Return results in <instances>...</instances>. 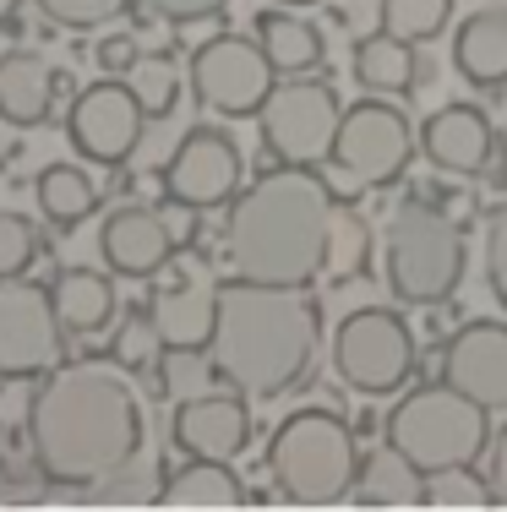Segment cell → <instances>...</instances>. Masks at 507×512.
<instances>
[{"instance_id": "7", "label": "cell", "mask_w": 507, "mask_h": 512, "mask_svg": "<svg viewBox=\"0 0 507 512\" xmlns=\"http://www.w3.org/2000/svg\"><path fill=\"white\" fill-rule=\"evenodd\" d=\"M409 158H415V126L409 115L398 109V99H371L349 104L338 115V131H333V148H328V164L338 180H349L355 191H382L393 180H404Z\"/></svg>"}, {"instance_id": "3", "label": "cell", "mask_w": 507, "mask_h": 512, "mask_svg": "<svg viewBox=\"0 0 507 512\" xmlns=\"http://www.w3.org/2000/svg\"><path fill=\"white\" fill-rule=\"evenodd\" d=\"M333 186L317 164H273L251 186L229 197L224 218V262L235 278L257 284H300L311 289L322 278L328 256V218Z\"/></svg>"}, {"instance_id": "17", "label": "cell", "mask_w": 507, "mask_h": 512, "mask_svg": "<svg viewBox=\"0 0 507 512\" xmlns=\"http://www.w3.org/2000/svg\"><path fill=\"white\" fill-rule=\"evenodd\" d=\"M415 148L431 169L458 180H480L491 148H497V126L480 104H448L437 115H426V126L415 131Z\"/></svg>"}, {"instance_id": "1", "label": "cell", "mask_w": 507, "mask_h": 512, "mask_svg": "<svg viewBox=\"0 0 507 512\" xmlns=\"http://www.w3.org/2000/svg\"><path fill=\"white\" fill-rule=\"evenodd\" d=\"M142 442H148V409L137 376L120 371L110 355L60 360L33 376L28 447L44 485L99 491L142 458Z\"/></svg>"}, {"instance_id": "24", "label": "cell", "mask_w": 507, "mask_h": 512, "mask_svg": "<svg viewBox=\"0 0 507 512\" xmlns=\"http://www.w3.org/2000/svg\"><path fill=\"white\" fill-rule=\"evenodd\" d=\"M33 197H39V213L55 229H77L104 207V191L93 186V175L82 164H44L39 180H33Z\"/></svg>"}, {"instance_id": "15", "label": "cell", "mask_w": 507, "mask_h": 512, "mask_svg": "<svg viewBox=\"0 0 507 512\" xmlns=\"http://www.w3.org/2000/svg\"><path fill=\"white\" fill-rule=\"evenodd\" d=\"M442 382L464 398L486 404L491 414L507 409V322L475 316L442 344Z\"/></svg>"}, {"instance_id": "28", "label": "cell", "mask_w": 507, "mask_h": 512, "mask_svg": "<svg viewBox=\"0 0 507 512\" xmlns=\"http://www.w3.org/2000/svg\"><path fill=\"white\" fill-rule=\"evenodd\" d=\"M366 267H371V224L349 202H333L322 278H333V284H355V278H366Z\"/></svg>"}, {"instance_id": "34", "label": "cell", "mask_w": 507, "mask_h": 512, "mask_svg": "<svg viewBox=\"0 0 507 512\" xmlns=\"http://www.w3.org/2000/svg\"><path fill=\"white\" fill-rule=\"evenodd\" d=\"M486 284L497 295V306L507 311V202L486 213Z\"/></svg>"}, {"instance_id": "31", "label": "cell", "mask_w": 507, "mask_h": 512, "mask_svg": "<svg viewBox=\"0 0 507 512\" xmlns=\"http://www.w3.org/2000/svg\"><path fill=\"white\" fill-rule=\"evenodd\" d=\"M44 229L33 224L28 213H11V207H0V278H17L28 273L33 262L44 256Z\"/></svg>"}, {"instance_id": "29", "label": "cell", "mask_w": 507, "mask_h": 512, "mask_svg": "<svg viewBox=\"0 0 507 512\" xmlns=\"http://www.w3.org/2000/svg\"><path fill=\"white\" fill-rule=\"evenodd\" d=\"M126 88H131V99H137L142 120H164L169 109H175V99H180L175 55H137L126 66Z\"/></svg>"}, {"instance_id": "40", "label": "cell", "mask_w": 507, "mask_h": 512, "mask_svg": "<svg viewBox=\"0 0 507 512\" xmlns=\"http://www.w3.org/2000/svg\"><path fill=\"white\" fill-rule=\"evenodd\" d=\"M0 485H6V453H0Z\"/></svg>"}, {"instance_id": "35", "label": "cell", "mask_w": 507, "mask_h": 512, "mask_svg": "<svg viewBox=\"0 0 507 512\" xmlns=\"http://www.w3.org/2000/svg\"><path fill=\"white\" fill-rule=\"evenodd\" d=\"M131 11L142 17H159V22H208V17H224L229 0H131Z\"/></svg>"}, {"instance_id": "5", "label": "cell", "mask_w": 507, "mask_h": 512, "mask_svg": "<svg viewBox=\"0 0 507 512\" xmlns=\"http://www.w3.org/2000/svg\"><path fill=\"white\" fill-rule=\"evenodd\" d=\"M382 436L398 458H409L420 474L458 469L475 463L491 442V409L464 398L448 382H426L415 393H404L393 404V414L382 420Z\"/></svg>"}, {"instance_id": "8", "label": "cell", "mask_w": 507, "mask_h": 512, "mask_svg": "<svg viewBox=\"0 0 507 512\" xmlns=\"http://www.w3.org/2000/svg\"><path fill=\"white\" fill-rule=\"evenodd\" d=\"M420 349L409 322L388 306H360L333 327V371L360 398H388L415 376Z\"/></svg>"}, {"instance_id": "26", "label": "cell", "mask_w": 507, "mask_h": 512, "mask_svg": "<svg viewBox=\"0 0 507 512\" xmlns=\"http://www.w3.org/2000/svg\"><path fill=\"white\" fill-rule=\"evenodd\" d=\"M420 485H426V474L409 458H398L393 447H382V453L360 458V474H355V491L349 496L360 507H420Z\"/></svg>"}, {"instance_id": "23", "label": "cell", "mask_w": 507, "mask_h": 512, "mask_svg": "<svg viewBox=\"0 0 507 512\" xmlns=\"http://www.w3.org/2000/svg\"><path fill=\"white\" fill-rule=\"evenodd\" d=\"M251 39L262 44V55H268V66L279 71V77H306V71L322 66V55H328V39H322L317 22H306L300 11H257V33Z\"/></svg>"}, {"instance_id": "4", "label": "cell", "mask_w": 507, "mask_h": 512, "mask_svg": "<svg viewBox=\"0 0 507 512\" xmlns=\"http://www.w3.org/2000/svg\"><path fill=\"white\" fill-rule=\"evenodd\" d=\"M355 474H360L355 425L333 409H295L268 436V480L295 507L349 502Z\"/></svg>"}, {"instance_id": "13", "label": "cell", "mask_w": 507, "mask_h": 512, "mask_svg": "<svg viewBox=\"0 0 507 512\" xmlns=\"http://www.w3.org/2000/svg\"><path fill=\"white\" fill-rule=\"evenodd\" d=\"M213 311H219V284L208 273L180 267V251L153 273L148 289V322L169 355H202L213 338Z\"/></svg>"}, {"instance_id": "25", "label": "cell", "mask_w": 507, "mask_h": 512, "mask_svg": "<svg viewBox=\"0 0 507 512\" xmlns=\"http://www.w3.org/2000/svg\"><path fill=\"white\" fill-rule=\"evenodd\" d=\"M159 502L164 507H246V485L219 458H191L186 469L164 474Z\"/></svg>"}, {"instance_id": "38", "label": "cell", "mask_w": 507, "mask_h": 512, "mask_svg": "<svg viewBox=\"0 0 507 512\" xmlns=\"http://www.w3.org/2000/svg\"><path fill=\"white\" fill-rule=\"evenodd\" d=\"M0 33H6V39H22V33H28V6H22V0L0 11Z\"/></svg>"}, {"instance_id": "14", "label": "cell", "mask_w": 507, "mask_h": 512, "mask_svg": "<svg viewBox=\"0 0 507 512\" xmlns=\"http://www.w3.org/2000/svg\"><path fill=\"white\" fill-rule=\"evenodd\" d=\"M66 137L88 164L120 169L142 142V109L131 99V88L120 77H104L93 88H82L66 109Z\"/></svg>"}, {"instance_id": "10", "label": "cell", "mask_w": 507, "mask_h": 512, "mask_svg": "<svg viewBox=\"0 0 507 512\" xmlns=\"http://www.w3.org/2000/svg\"><path fill=\"white\" fill-rule=\"evenodd\" d=\"M273 77L279 71L268 66L262 44L251 33H219V39H202L191 50V66H186V82H191V99L197 109L219 120H251L268 99Z\"/></svg>"}, {"instance_id": "20", "label": "cell", "mask_w": 507, "mask_h": 512, "mask_svg": "<svg viewBox=\"0 0 507 512\" xmlns=\"http://www.w3.org/2000/svg\"><path fill=\"white\" fill-rule=\"evenodd\" d=\"M453 66L469 88H486V93L507 88V11L502 6H469V17L453 33Z\"/></svg>"}, {"instance_id": "12", "label": "cell", "mask_w": 507, "mask_h": 512, "mask_svg": "<svg viewBox=\"0 0 507 512\" xmlns=\"http://www.w3.org/2000/svg\"><path fill=\"white\" fill-rule=\"evenodd\" d=\"M240 180H246V158L235 137H224L219 126H191L164 164V202L186 213H213V207H229Z\"/></svg>"}, {"instance_id": "6", "label": "cell", "mask_w": 507, "mask_h": 512, "mask_svg": "<svg viewBox=\"0 0 507 512\" xmlns=\"http://www.w3.org/2000/svg\"><path fill=\"white\" fill-rule=\"evenodd\" d=\"M382 278L404 306H442L464 278V229L442 207L409 197L382 229Z\"/></svg>"}, {"instance_id": "39", "label": "cell", "mask_w": 507, "mask_h": 512, "mask_svg": "<svg viewBox=\"0 0 507 512\" xmlns=\"http://www.w3.org/2000/svg\"><path fill=\"white\" fill-rule=\"evenodd\" d=\"M279 6H317V0H279Z\"/></svg>"}, {"instance_id": "32", "label": "cell", "mask_w": 507, "mask_h": 512, "mask_svg": "<svg viewBox=\"0 0 507 512\" xmlns=\"http://www.w3.org/2000/svg\"><path fill=\"white\" fill-rule=\"evenodd\" d=\"M33 11L66 33H99V28L126 17L131 0H33Z\"/></svg>"}, {"instance_id": "22", "label": "cell", "mask_w": 507, "mask_h": 512, "mask_svg": "<svg viewBox=\"0 0 507 512\" xmlns=\"http://www.w3.org/2000/svg\"><path fill=\"white\" fill-rule=\"evenodd\" d=\"M50 300H55V316L66 327V338L104 333L120 311L110 273H99V267H60L55 284H50Z\"/></svg>"}, {"instance_id": "11", "label": "cell", "mask_w": 507, "mask_h": 512, "mask_svg": "<svg viewBox=\"0 0 507 512\" xmlns=\"http://www.w3.org/2000/svg\"><path fill=\"white\" fill-rule=\"evenodd\" d=\"M66 360V327L55 316L50 284L28 273L0 278V382H33Z\"/></svg>"}, {"instance_id": "16", "label": "cell", "mask_w": 507, "mask_h": 512, "mask_svg": "<svg viewBox=\"0 0 507 512\" xmlns=\"http://www.w3.org/2000/svg\"><path fill=\"white\" fill-rule=\"evenodd\" d=\"M251 436H257L251 398H240V393H202V398L175 404V414H169V442L186 458L235 463L251 447Z\"/></svg>"}, {"instance_id": "41", "label": "cell", "mask_w": 507, "mask_h": 512, "mask_svg": "<svg viewBox=\"0 0 507 512\" xmlns=\"http://www.w3.org/2000/svg\"><path fill=\"white\" fill-rule=\"evenodd\" d=\"M469 6H486V0H469Z\"/></svg>"}, {"instance_id": "30", "label": "cell", "mask_w": 507, "mask_h": 512, "mask_svg": "<svg viewBox=\"0 0 507 512\" xmlns=\"http://www.w3.org/2000/svg\"><path fill=\"white\" fill-rule=\"evenodd\" d=\"M458 0H382V33L404 44H431L453 22Z\"/></svg>"}, {"instance_id": "21", "label": "cell", "mask_w": 507, "mask_h": 512, "mask_svg": "<svg viewBox=\"0 0 507 512\" xmlns=\"http://www.w3.org/2000/svg\"><path fill=\"white\" fill-rule=\"evenodd\" d=\"M349 71L366 93H382V99H409V93L426 82V60H420V44H404L393 33H366L349 50Z\"/></svg>"}, {"instance_id": "27", "label": "cell", "mask_w": 507, "mask_h": 512, "mask_svg": "<svg viewBox=\"0 0 507 512\" xmlns=\"http://www.w3.org/2000/svg\"><path fill=\"white\" fill-rule=\"evenodd\" d=\"M164 355H169V349L159 344V333H153L148 306H126V311H115V327H110V360L120 365V371L148 376L153 393H164Z\"/></svg>"}, {"instance_id": "2", "label": "cell", "mask_w": 507, "mask_h": 512, "mask_svg": "<svg viewBox=\"0 0 507 512\" xmlns=\"http://www.w3.org/2000/svg\"><path fill=\"white\" fill-rule=\"evenodd\" d=\"M322 344V311L311 289L300 284H257L235 278L219 284V311H213L208 338V371L229 382L240 398L268 404V398L295 393L317 365Z\"/></svg>"}, {"instance_id": "36", "label": "cell", "mask_w": 507, "mask_h": 512, "mask_svg": "<svg viewBox=\"0 0 507 512\" xmlns=\"http://www.w3.org/2000/svg\"><path fill=\"white\" fill-rule=\"evenodd\" d=\"M137 39L131 33H110V39H99V50H93V60H99V71L104 77H126V66L137 60Z\"/></svg>"}, {"instance_id": "18", "label": "cell", "mask_w": 507, "mask_h": 512, "mask_svg": "<svg viewBox=\"0 0 507 512\" xmlns=\"http://www.w3.org/2000/svg\"><path fill=\"white\" fill-rule=\"evenodd\" d=\"M99 251H104V267L115 278H153L169 256L180 251L175 229H169L164 207H115L99 229Z\"/></svg>"}, {"instance_id": "9", "label": "cell", "mask_w": 507, "mask_h": 512, "mask_svg": "<svg viewBox=\"0 0 507 512\" xmlns=\"http://www.w3.org/2000/svg\"><path fill=\"white\" fill-rule=\"evenodd\" d=\"M338 115H344V104H338L333 82H322V77L273 82L268 99L257 109L262 148L279 158V164H328Z\"/></svg>"}, {"instance_id": "37", "label": "cell", "mask_w": 507, "mask_h": 512, "mask_svg": "<svg viewBox=\"0 0 507 512\" xmlns=\"http://www.w3.org/2000/svg\"><path fill=\"white\" fill-rule=\"evenodd\" d=\"M491 469H486V491H491V507H507V425L491 436Z\"/></svg>"}, {"instance_id": "33", "label": "cell", "mask_w": 507, "mask_h": 512, "mask_svg": "<svg viewBox=\"0 0 507 512\" xmlns=\"http://www.w3.org/2000/svg\"><path fill=\"white\" fill-rule=\"evenodd\" d=\"M420 507H491L486 480L475 474V463H458V469H437L420 485Z\"/></svg>"}, {"instance_id": "19", "label": "cell", "mask_w": 507, "mask_h": 512, "mask_svg": "<svg viewBox=\"0 0 507 512\" xmlns=\"http://www.w3.org/2000/svg\"><path fill=\"white\" fill-rule=\"evenodd\" d=\"M71 77L55 66H44L39 55L17 50L0 55V120L17 131H33L55 115V93H66Z\"/></svg>"}]
</instances>
